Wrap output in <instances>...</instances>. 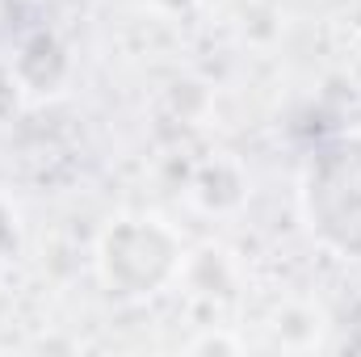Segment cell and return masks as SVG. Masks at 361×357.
Instances as JSON below:
<instances>
[{
	"mask_svg": "<svg viewBox=\"0 0 361 357\" xmlns=\"http://www.w3.org/2000/svg\"><path fill=\"white\" fill-rule=\"evenodd\" d=\"M97 269L109 294L143 298L180 273V244L160 219H122L101 236Z\"/></svg>",
	"mask_w": 361,
	"mask_h": 357,
	"instance_id": "1",
	"label": "cell"
},
{
	"mask_svg": "<svg viewBox=\"0 0 361 357\" xmlns=\"http://www.w3.org/2000/svg\"><path fill=\"white\" fill-rule=\"evenodd\" d=\"M189 353H240V341H235V337H214V332H206V337L189 341Z\"/></svg>",
	"mask_w": 361,
	"mask_h": 357,
	"instance_id": "3",
	"label": "cell"
},
{
	"mask_svg": "<svg viewBox=\"0 0 361 357\" xmlns=\"http://www.w3.org/2000/svg\"><path fill=\"white\" fill-rule=\"evenodd\" d=\"M156 4H164V8H185V4H193V0H156Z\"/></svg>",
	"mask_w": 361,
	"mask_h": 357,
	"instance_id": "4",
	"label": "cell"
},
{
	"mask_svg": "<svg viewBox=\"0 0 361 357\" xmlns=\"http://www.w3.org/2000/svg\"><path fill=\"white\" fill-rule=\"evenodd\" d=\"M307 219L336 248L361 257V135L319 152L307 173Z\"/></svg>",
	"mask_w": 361,
	"mask_h": 357,
	"instance_id": "2",
	"label": "cell"
}]
</instances>
